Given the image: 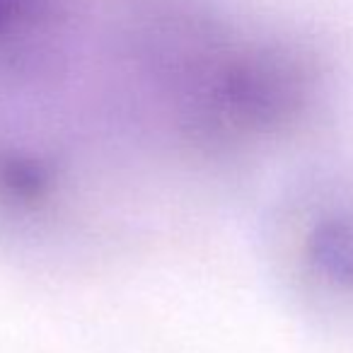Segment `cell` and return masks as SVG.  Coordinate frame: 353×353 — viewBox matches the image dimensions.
<instances>
[{"label": "cell", "mask_w": 353, "mask_h": 353, "mask_svg": "<svg viewBox=\"0 0 353 353\" xmlns=\"http://www.w3.org/2000/svg\"><path fill=\"white\" fill-rule=\"evenodd\" d=\"M290 221V259L303 295L324 319L353 329V170L317 179Z\"/></svg>", "instance_id": "6da1fadb"}]
</instances>
